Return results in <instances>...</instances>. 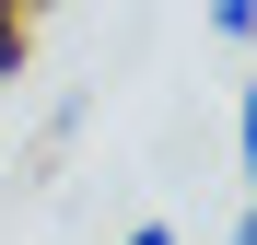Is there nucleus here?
Returning a JSON list of instances; mask_svg holds the SVG:
<instances>
[{
  "label": "nucleus",
  "mask_w": 257,
  "mask_h": 245,
  "mask_svg": "<svg viewBox=\"0 0 257 245\" xmlns=\"http://www.w3.org/2000/svg\"><path fill=\"white\" fill-rule=\"evenodd\" d=\"M234 152H245V210H257V82L234 94Z\"/></svg>",
  "instance_id": "obj_1"
},
{
  "label": "nucleus",
  "mask_w": 257,
  "mask_h": 245,
  "mask_svg": "<svg viewBox=\"0 0 257 245\" xmlns=\"http://www.w3.org/2000/svg\"><path fill=\"white\" fill-rule=\"evenodd\" d=\"M210 35H234V47H245V35H257V0H210Z\"/></svg>",
  "instance_id": "obj_2"
},
{
  "label": "nucleus",
  "mask_w": 257,
  "mask_h": 245,
  "mask_svg": "<svg viewBox=\"0 0 257 245\" xmlns=\"http://www.w3.org/2000/svg\"><path fill=\"white\" fill-rule=\"evenodd\" d=\"M117 245H187V233H176V222H128Z\"/></svg>",
  "instance_id": "obj_3"
},
{
  "label": "nucleus",
  "mask_w": 257,
  "mask_h": 245,
  "mask_svg": "<svg viewBox=\"0 0 257 245\" xmlns=\"http://www.w3.org/2000/svg\"><path fill=\"white\" fill-rule=\"evenodd\" d=\"M222 245H257V210H234V233H222Z\"/></svg>",
  "instance_id": "obj_4"
}]
</instances>
